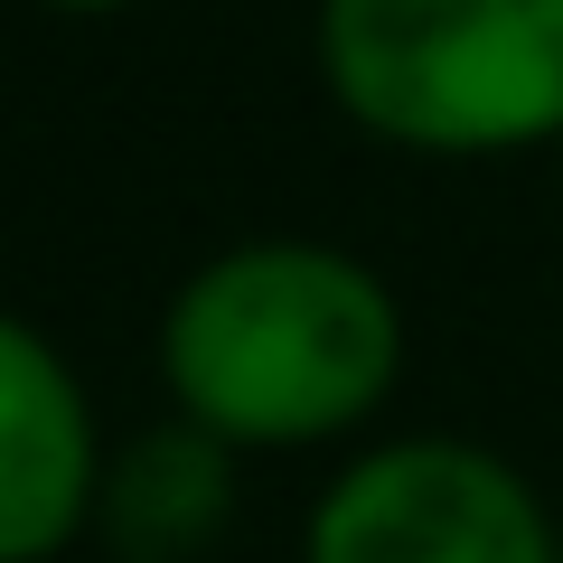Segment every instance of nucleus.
<instances>
[{
	"label": "nucleus",
	"instance_id": "nucleus-1",
	"mask_svg": "<svg viewBox=\"0 0 563 563\" xmlns=\"http://www.w3.org/2000/svg\"><path fill=\"white\" fill-rule=\"evenodd\" d=\"M161 385L225 451L339 442L404 385V301L329 235L217 244L161 301Z\"/></svg>",
	"mask_w": 563,
	"mask_h": 563
},
{
	"label": "nucleus",
	"instance_id": "nucleus-2",
	"mask_svg": "<svg viewBox=\"0 0 563 563\" xmlns=\"http://www.w3.org/2000/svg\"><path fill=\"white\" fill-rule=\"evenodd\" d=\"M320 85L422 161L563 151V0H320Z\"/></svg>",
	"mask_w": 563,
	"mask_h": 563
},
{
	"label": "nucleus",
	"instance_id": "nucleus-3",
	"mask_svg": "<svg viewBox=\"0 0 563 563\" xmlns=\"http://www.w3.org/2000/svg\"><path fill=\"white\" fill-rule=\"evenodd\" d=\"M301 563H563V526L507 451L395 432L329 470L301 517Z\"/></svg>",
	"mask_w": 563,
	"mask_h": 563
},
{
	"label": "nucleus",
	"instance_id": "nucleus-4",
	"mask_svg": "<svg viewBox=\"0 0 563 563\" xmlns=\"http://www.w3.org/2000/svg\"><path fill=\"white\" fill-rule=\"evenodd\" d=\"M103 488V422L85 376L38 320L0 301V563H57L95 536Z\"/></svg>",
	"mask_w": 563,
	"mask_h": 563
},
{
	"label": "nucleus",
	"instance_id": "nucleus-5",
	"mask_svg": "<svg viewBox=\"0 0 563 563\" xmlns=\"http://www.w3.org/2000/svg\"><path fill=\"white\" fill-rule=\"evenodd\" d=\"M225 517H235V451L188 413H161L103 451L95 536L113 563H198Z\"/></svg>",
	"mask_w": 563,
	"mask_h": 563
},
{
	"label": "nucleus",
	"instance_id": "nucleus-6",
	"mask_svg": "<svg viewBox=\"0 0 563 563\" xmlns=\"http://www.w3.org/2000/svg\"><path fill=\"white\" fill-rule=\"evenodd\" d=\"M47 10H132V0H47Z\"/></svg>",
	"mask_w": 563,
	"mask_h": 563
}]
</instances>
